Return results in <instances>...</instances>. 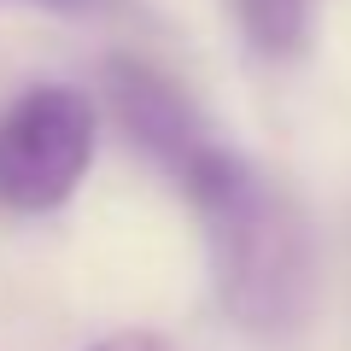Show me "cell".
Returning a JSON list of instances; mask_svg holds the SVG:
<instances>
[{"instance_id":"277c9868","label":"cell","mask_w":351,"mask_h":351,"mask_svg":"<svg viewBox=\"0 0 351 351\" xmlns=\"http://www.w3.org/2000/svg\"><path fill=\"white\" fill-rule=\"evenodd\" d=\"M88 351H170V339L147 334V328H123V334H112V339H94Z\"/></svg>"},{"instance_id":"5b68a950","label":"cell","mask_w":351,"mask_h":351,"mask_svg":"<svg viewBox=\"0 0 351 351\" xmlns=\"http://www.w3.org/2000/svg\"><path fill=\"white\" fill-rule=\"evenodd\" d=\"M24 6H47V12H64V18H88V12H106V0H24Z\"/></svg>"},{"instance_id":"3957f363","label":"cell","mask_w":351,"mask_h":351,"mask_svg":"<svg viewBox=\"0 0 351 351\" xmlns=\"http://www.w3.org/2000/svg\"><path fill=\"white\" fill-rule=\"evenodd\" d=\"M234 12L246 41L269 59H293L311 36V0H234Z\"/></svg>"},{"instance_id":"6da1fadb","label":"cell","mask_w":351,"mask_h":351,"mask_svg":"<svg viewBox=\"0 0 351 351\" xmlns=\"http://www.w3.org/2000/svg\"><path fill=\"white\" fill-rule=\"evenodd\" d=\"M164 176L199 211L223 311L258 339L299 334L311 316L316 263L311 234H304L299 211L281 199V188L252 158H240L217 129H205Z\"/></svg>"},{"instance_id":"7a4b0ae2","label":"cell","mask_w":351,"mask_h":351,"mask_svg":"<svg viewBox=\"0 0 351 351\" xmlns=\"http://www.w3.org/2000/svg\"><path fill=\"white\" fill-rule=\"evenodd\" d=\"M94 164V106L64 82L29 88L0 112V205L59 211Z\"/></svg>"}]
</instances>
